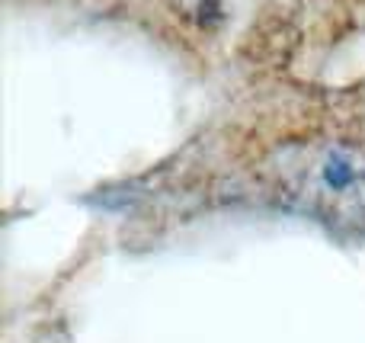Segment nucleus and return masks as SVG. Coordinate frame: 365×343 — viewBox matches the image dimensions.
<instances>
[{"instance_id":"nucleus-1","label":"nucleus","mask_w":365,"mask_h":343,"mask_svg":"<svg viewBox=\"0 0 365 343\" xmlns=\"http://www.w3.org/2000/svg\"><path fill=\"white\" fill-rule=\"evenodd\" d=\"M285 193L304 212L334 225L365 222V148L356 141H324L298 154L282 170Z\"/></svg>"}]
</instances>
